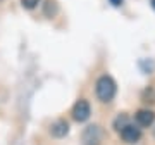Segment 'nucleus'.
<instances>
[{"label": "nucleus", "instance_id": "20e7f679", "mask_svg": "<svg viewBox=\"0 0 155 145\" xmlns=\"http://www.w3.org/2000/svg\"><path fill=\"white\" fill-rule=\"evenodd\" d=\"M119 133H121L124 143H136L141 138V130H140V126H134V124H126Z\"/></svg>", "mask_w": 155, "mask_h": 145}, {"label": "nucleus", "instance_id": "f03ea898", "mask_svg": "<svg viewBox=\"0 0 155 145\" xmlns=\"http://www.w3.org/2000/svg\"><path fill=\"white\" fill-rule=\"evenodd\" d=\"M104 138V131L98 124H90L83 131V145H100Z\"/></svg>", "mask_w": 155, "mask_h": 145}, {"label": "nucleus", "instance_id": "423d86ee", "mask_svg": "<svg viewBox=\"0 0 155 145\" xmlns=\"http://www.w3.org/2000/svg\"><path fill=\"white\" fill-rule=\"evenodd\" d=\"M50 133L54 135L55 138H64L69 133V124H67V121H64V119L55 121V123L52 124V128H50Z\"/></svg>", "mask_w": 155, "mask_h": 145}, {"label": "nucleus", "instance_id": "9d476101", "mask_svg": "<svg viewBox=\"0 0 155 145\" xmlns=\"http://www.w3.org/2000/svg\"><path fill=\"white\" fill-rule=\"evenodd\" d=\"M38 4H40V0H21V5L24 7V9H28V11L35 9Z\"/></svg>", "mask_w": 155, "mask_h": 145}, {"label": "nucleus", "instance_id": "0eeeda50", "mask_svg": "<svg viewBox=\"0 0 155 145\" xmlns=\"http://www.w3.org/2000/svg\"><path fill=\"white\" fill-rule=\"evenodd\" d=\"M59 11V7H57L55 0H47V4H45V16L47 17H54Z\"/></svg>", "mask_w": 155, "mask_h": 145}, {"label": "nucleus", "instance_id": "7ed1b4c3", "mask_svg": "<svg viewBox=\"0 0 155 145\" xmlns=\"http://www.w3.org/2000/svg\"><path fill=\"white\" fill-rule=\"evenodd\" d=\"M71 114H72V119H74V121L84 123V121H88L90 116H91V107H90V104L84 100V99H81V100H78L76 104H74Z\"/></svg>", "mask_w": 155, "mask_h": 145}, {"label": "nucleus", "instance_id": "f257e3e1", "mask_svg": "<svg viewBox=\"0 0 155 145\" xmlns=\"http://www.w3.org/2000/svg\"><path fill=\"white\" fill-rule=\"evenodd\" d=\"M116 92H117V86H116V81L109 76V74H104L97 79V85H95V93L98 97L100 102H110L114 97H116Z\"/></svg>", "mask_w": 155, "mask_h": 145}, {"label": "nucleus", "instance_id": "6e6552de", "mask_svg": "<svg viewBox=\"0 0 155 145\" xmlns=\"http://www.w3.org/2000/svg\"><path fill=\"white\" fill-rule=\"evenodd\" d=\"M126 124H129V117H127L126 114H119V116L116 117V121H114V128H116L117 131H121Z\"/></svg>", "mask_w": 155, "mask_h": 145}, {"label": "nucleus", "instance_id": "4468645a", "mask_svg": "<svg viewBox=\"0 0 155 145\" xmlns=\"http://www.w3.org/2000/svg\"><path fill=\"white\" fill-rule=\"evenodd\" d=\"M0 2H2V0H0Z\"/></svg>", "mask_w": 155, "mask_h": 145}, {"label": "nucleus", "instance_id": "39448f33", "mask_svg": "<svg viewBox=\"0 0 155 145\" xmlns=\"http://www.w3.org/2000/svg\"><path fill=\"white\" fill-rule=\"evenodd\" d=\"M134 121H136V126H140V128H148L155 121V112L150 109H140L134 114Z\"/></svg>", "mask_w": 155, "mask_h": 145}, {"label": "nucleus", "instance_id": "9b49d317", "mask_svg": "<svg viewBox=\"0 0 155 145\" xmlns=\"http://www.w3.org/2000/svg\"><path fill=\"white\" fill-rule=\"evenodd\" d=\"M110 2H112V5H116V7L122 5V0H110Z\"/></svg>", "mask_w": 155, "mask_h": 145}, {"label": "nucleus", "instance_id": "1a4fd4ad", "mask_svg": "<svg viewBox=\"0 0 155 145\" xmlns=\"http://www.w3.org/2000/svg\"><path fill=\"white\" fill-rule=\"evenodd\" d=\"M141 99H143V102H147V104H155V90L152 88V86L145 88V92L141 93Z\"/></svg>", "mask_w": 155, "mask_h": 145}, {"label": "nucleus", "instance_id": "ddd939ff", "mask_svg": "<svg viewBox=\"0 0 155 145\" xmlns=\"http://www.w3.org/2000/svg\"><path fill=\"white\" fill-rule=\"evenodd\" d=\"M153 137H155V128H153Z\"/></svg>", "mask_w": 155, "mask_h": 145}, {"label": "nucleus", "instance_id": "f8f14e48", "mask_svg": "<svg viewBox=\"0 0 155 145\" xmlns=\"http://www.w3.org/2000/svg\"><path fill=\"white\" fill-rule=\"evenodd\" d=\"M152 7H153V9H155V0H152Z\"/></svg>", "mask_w": 155, "mask_h": 145}]
</instances>
